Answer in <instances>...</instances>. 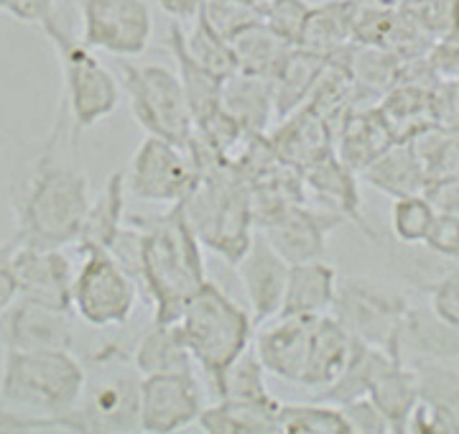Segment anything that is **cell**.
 I'll list each match as a JSON object with an SVG mask.
<instances>
[{"instance_id": "cell-7", "label": "cell", "mask_w": 459, "mask_h": 434, "mask_svg": "<svg viewBox=\"0 0 459 434\" xmlns=\"http://www.w3.org/2000/svg\"><path fill=\"white\" fill-rule=\"evenodd\" d=\"M179 325L197 368L210 381L253 345L255 330L253 315L212 282H204L192 297Z\"/></svg>"}, {"instance_id": "cell-41", "label": "cell", "mask_w": 459, "mask_h": 434, "mask_svg": "<svg viewBox=\"0 0 459 434\" xmlns=\"http://www.w3.org/2000/svg\"><path fill=\"white\" fill-rule=\"evenodd\" d=\"M424 294H427L431 315L442 319L444 325L459 330V271H452L431 284H424Z\"/></svg>"}, {"instance_id": "cell-11", "label": "cell", "mask_w": 459, "mask_h": 434, "mask_svg": "<svg viewBox=\"0 0 459 434\" xmlns=\"http://www.w3.org/2000/svg\"><path fill=\"white\" fill-rule=\"evenodd\" d=\"M74 273L72 309L90 327H120L138 307V282L105 248H87Z\"/></svg>"}, {"instance_id": "cell-14", "label": "cell", "mask_w": 459, "mask_h": 434, "mask_svg": "<svg viewBox=\"0 0 459 434\" xmlns=\"http://www.w3.org/2000/svg\"><path fill=\"white\" fill-rule=\"evenodd\" d=\"M202 409L197 373H159L141 378V432H181L199 421Z\"/></svg>"}, {"instance_id": "cell-20", "label": "cell", "mask_w": 459, "mask_h": 434, "mask_svg": "<svg viewBox=\"0 0 459 434\" xmlns=\"http://www.w3.org/2000/svg\"><path fill=\"white\" fill-rule=\"evenodd\" d=\"M304 187H309L314 195L327 204L329 213L355 222L368 238H376V233L368 228L365 215H362L358 171L352 167H347L342 159L337 156V151L304 171Z\"/></svg>"}, {"instance_id": "cell-21", "label": "cell", "mask_w": 459, "mask_h": 434, "mask_svg": "<svg viewBox=\"0 0 459 434\" xmlns=\"http://www.w3.org/2000/svg\"><path fill=\"white\" fill-rule=\"evenodd\" d=\"M337 156L358 174L394 146L395 138L380 108H352L337 128Z\"/></svg>"}, {"instance_id": "cell-16", "label": "cell", "mask_w": 459, "mask_h": 434, "mask_svg": "<svg viewBox=\"0 0 459 434\" xmlns=\"http://www.w3.org/2000/svg\"><path fill=\"white\" fill-rule=\"evenodd\" d=\"M340 220L342 217L327 210L322 213L307 207L304 202H291L263 222L261 233L294 266L325 258L329 235L340 225Z\"/></svg>"}, {"instance_id": "cell-27", "label": "cell", "mask_w": 459, "mask_h": 434, "mask_svg": "<svg viewBox=\"0 0 459 434\" xmlns=\"http://www.w3.org/2000/svg\"><path fill=\"white\" fill-rule=\"evenodd\" d=\"M360 177L370 187L391 197H406V195H419L429 184V171L419 153L413 151L411 141H395L385 153H380L370 167L360 171Z\"/></svg>"}, {"instance_id": "cell-22", "label": "cell", "mask_w": 459, "mask_h": 434, "mask_svg": "<svg viewBox=\"0 0 459 434\" xmlns=\"http://www.w3.org/2000/svg\"><path fill=\"white\" fill-rule=\"evenodd\" d=\"M222 110L235 117L250 135L265 134L271 117H276V95L273 80L261 74L238 72L222 84Z\"/></svg>"}, {"instance_id": "cell-49", "label": "cell", "mask_w": 459, "mask_h": 434, "mask_svg": "<svg viewBox=\"0 0 459 434\" xmlns=\"http://www.w3.org/2000/svg\"><path fill=\"white\" fill-rule=\"evenodd\" d=\"M261 3H263V0H261Z\"/></svg>"}, {"instance_id": "cell-42", "label": "cell", "mask_w": 459, "mask_h": 434, "mask_svg": "<svg viewBox=\"0 0 459 434\" xmlns=\"http://www.w3.org/2000/svg\"><path fill=\"white\" fill-rule=\"evenodd\" d=\"M44 432H69V424L65 419L36 417L18 412L13 406L0 404V434H44Z\"/></svg>"}, {"instance_id": "cell-13", "label": "cell", "mask_w": 459, "mask_h": 434, "mask_svg": "<svg viewBox=\"0 0 459 434\" xmlns=\"http://www.w3.org/2000/svg\"><path fill=\"white\" fill-rule=\"evenodd\" d=\"M82 39L90 49L120 59L141 56L153 39V16L146 0H77Z\"/></svg>"}, {"instance_id": "cell-18", "label": "cell", "mask_w": 459, "mask_h": 434, "mask_svg": "<svg viewBox=\"0 0 459 434\" xmlns=\"http://www.w3.org/2000/svg\"><path fill=\"white\" fill-rule=\"evenodd\" d=\"M13 266L21 284V297L59 309H72V286H74V266L62 248H41L26 246L16 240Z\"/></svg>"}, {"instance_id": "cell-47", "label": "cell", "mask_w": 459, "mask_h": 434, "mask_svg": "<svg viewBox=\"0 0 459 434\" xmlns=\"http://www.w3.org/2000/svg\"><path fill=\"white\" fill-rule=\"evenodd\" d=\"M13 253H16V238L8 243H0V315L21 297L16 266H13Z\"/></svg>"}, {"instance_id": "cell-44", "label": "cell", "mask_w": 459, "mask_h": 434, "mask_svg": "<svg viewBox=\"0 0 459 434\" xmlns=\"http://www.w3.org/2000/svg\"><path fill=\"white\" fill-rule=\"evenodd\" d=\"M434 256H439L442 261L455 264V271H459V217L439 215L434 222V230L429 235L427 246Z\"/></svg>"}, {"instance_id": "cell-45", "label": "cell", "mask_w": 459, "mask_h": 434, "mask_svg": "<svg viewBox=\"0 0 459 434\" xmlns=\"http://www.w3.org/2000/svg\"><path fill=\"white\" fill-rule=\"evenodd\" d=\"M424 195L439 215L459 217V174H442L429 179Z\"/></svg>"}, {"instance_id": "cell-15", "label": "cell", "mask_w": 459, "mask_h": 434, "mask_svg": "<svg viewBox=\"0 0 459 434\" xmlns=\"http://www.w3.org/2000/svg\"><path fill=\"white\" fill-rule=\"evenodd\" d=\"M74 312L18 297L0 315V337L13 351H72Z\"/></svg>"}, {"instance_id": "cell-31", "label": "cell", "mask_w": 459, "mask_h": 434, "mask_svg": "<svg viewBox=\"0 0 459 434\" xmlns=\"http://www.w3.org/2000/svg\"><path fill=\"white\" fill-rule=\"evenodd\" d=\"M325 65H327L325 56L309 49H301V47H294L286 54L279 72L273 74V95H276V117L279 120L309 102L314 84L319 80Z\"/></svg>"}, {"instance_id": "cell-9", "label": "cell", "mask_w": 459, "mask_h": 434, "mask_svg": "<svg viewBox=\"0 0 459 434\" xmlns=\"http://www.w3.org/2000/svg\"><path fill=\"white\" fill-rule=\"evenodd\" d=\"M413 299L403 289L376 279H340L332 315L355 340L376 345L401 358V334ZM403 360V358H401Z\"/></svg>"}, {"instance_id": "cell-46", "label": "cell", "mask_w": 459, "mask_h": 434, "mask_svg": "<svg viewBox=\"0 0 459 434\" xmlns=\"http://www.w3.org/2000/svg\"><path fill=\"white\" fill-rule=\"evenodd\" d=\"M0 13L41 29L54 18V0H0Z\"/></svg>"}, {"instance_id": "cell-34", "label": "cell", "mask_w": 459, "mask_h": 434, "mask_svg": "<svg viewBox=\"0 0 459 434\" xmlns=\"http://www.w3.org/2000/svg\"><path fill=\"white\" fill-rule=\"evenodd\" d=\"M268 370L263 368L261 355L255 351V343L247 348L240 358H235L225 370H220L210 384L214 386V394L220 399L235 401H258L268 399V388H265V376Z\"/></svg>"}, {"instance_id": "cell-5", "label": "cell", "mask_w": 459, "mask_h": 434, "mask_svg": "<svg viewBox=\"0 0 459 434\" xmlns=\"http://www.w3.org/2000/svg\"><path fill=\"white\" fill-rule=\"evenodd\" d=\"M87 368L72 351L3 352L0 404L36 417L65 419L82 401ZM72 432V430H69Z\"/></svg>"}, {"instance_id": "cell-43", "label": "cell", "mask_w": 459, "mask_h": 434, "mask_svg": "<svg viewBox=\"0 0 459 434\" xmlns=\"http://www.w3.org/2000/svg\"><path fill=\"white\" fill-rule=\"evenodd\" d=\"M342 409L344 419L350 424V432L352 434H388L391 432V424L385 414L376 406V401L370 396H360V399L347 401L340 406Z\"/></svg>"}, {"instance_id": "cell-3", "label": "cell", "mask_w": 459, "mask_h": 434, "mask_svg": "<svg viewBox=\"0 0 459 434\" xmlns=\"http://www.w3.org/2000/svg\"><path fill=\"white\" fill-rule=\"evenodd\" d=\"M255 351L263 368L281 381L327 388L337 381L352 352V334L329 315H279L261 325Z\"/></svg>"}, {"instance_id": "cell-8", "label": "cell", "mask_w": 459, "mask_h": 434, "mask_svg": "<svg viewBox=\"0 0 459 434\" xmlns=\"http://www.w3.org/2000/svg\"><path fill=\"white\" fill-rule=\"evenodd\" d=\"M51 47L59 56L62 77H65V110L69 116L72 135H77L98 126L100 120L113 116L120 105V82L115 74L95 56L82 39L65 31L56 16L41 26Z\"/></svg>"}, {"instance_id": "cell-25", "label": "cell", "mask_w": 459, "mask_h": 434, "mask_svg": "<svg viewBox=\"0 0 459 434\" xmlns=\"http://www.w3.org/2000/svg\"><path fill=\"white\" fill-rule=\"evenodd\" d=\"M279 409L276 396L258 401L220 399L202 409L199 427L207 434H271L276 432Z\"/></svg>"}, {"instance_id": "cell-29", "label": "cell", "mask_w": 459, "mask_h": 434, "mask_svg": "<svg viewBox=\"0 0 459 434\" xmlns=\"http://www.w3.org/2000/svg\"><path fill=\"white\" fill-rule=\"evenodd\" d=\"M184 29L179 26V21H174L169 26V49L177 59L179 67V80L184 84L186 100L192 108L195 116V126L210 120L214 113H220V98H222V80H217L214 74H210L204 67H199L197 62L192 59V54L186 51V41H184Z\"/></svg>"}, {"instance_id": "cell-33", "label": "cell", "mask_w": 459, "mask_h": 434, "mask_svg": "<svg viewBox=\"0 0 459 434\" xmlns=\"http://www.w3.org/2000/svg\"><path fill=\"white\" fill-rule=\"evenodd\" d=\"M230 44H232L235 59H238V72L261 74V77H271V80L279 72L286 54L294 49L281 36L273 34L263 21L243 29L238 36H232Z\"/></svg>"}, {"instance_id": "cell-2", "label": "cell", "mask_w": 459, "mask_h": 434, "mask_svg": "<svg viewBox=\"0 0 459 434\" xmlns=\"http://www.w3.org/2000/svg\"><path fill=\"white\" fill-rule=\"evenodd\" d=\"M131 222L141 230L138 284L153 304V322H179L207 282L199 238L184 204H171L161 215L133 217Z\"/></svg>"}, {"instance_id": "cell-23", "label": "cell", "mask_w": 459, "mask_h": 434, "mask_svg": "<svg viewBox=\"0 0 459 434\" xmlns=\"http://www.w3.org/2000/svg\"><path fill=\"white\" fill-rule=\"evenodd\" d=\"M340 289L337 268L325 258L294 264L289 271V284L281 315H329Z\"/></svg>"}, {"instance_id": "cell-39", "label": "cell", "mask_w": 459, "mask_h": 434, "mask_svg": "<svg viewBox=\"0 0 459 434\" xmlns=\"http://www.w3.org/2000/svg\"><path fill=\"white\" fill-rule=\"evenodd\" d=\"M263 23L281 36L286 44L299 47L304 29L309 23L312 8L307 5V0H263Z\"/></svg>"}, {"instance_id": "cell-10", "label": "cell", "mask_w": 459, "mask_h": 434, "mask_svg": "<svg viewBox=\"0 0 459 434\" xmlns=\"http://www.w3.org/2000/svg\"><path fill=\"white\" fill-rule=\"evenodd\" d=\"M120 74L135 123L148 135H159L186 149L195 134V116L179 74L161 65H133L128 59L123 62Z\"/></svg>"}, {"instance_id": "cell-19", "label": "cell", "mask_w": 459, "mask_h": 434, "mask_svg": "<svg viewBox=\"0 0 459 434\" xmlns=\"http://www.w3.org/2000/svg\"><path fill=\"white\" fill-rule=\"evenodd\" d=\"M268 141L281 159L301 174L334 153V131L312 105H301L299 110L281 117L279 128L268 135Z\"/></svg>"}, {"instance_id": "cell-26", "label": "cell", "mask_w": 459, "mask_h": 434, "mask_svg": "<svg viewBox=\"0 0 459 434\" xmlns=\"http://www.w3.org/2000/svg\"><path fill=\"white\" fill-rule=\"evenodd\" d=\"M133 363L141 370V376L195 373L197 368L179 322H153L133 352Z\"/></svg>"}, {"instance_id": "cell-38", "label": "cell", "mask_w": 459, "mask_h": 434, "mask_svg": "<svg viewBox=\"0 0 459 434\" xmlns=\"http://www.w3.org/2000/svg\"><path fill=\"white\" fill-rule=\"evenodd\" d=\"M202 18L217 34L232 39L247 26L263 21L261 0H204Z\"/></svg>"}, {"instance_id": "cell-28", "label": "cell", "mask_w": 459, "mask_h": 434, "mask_svg": "<svg viewBox=\"0 0 459 434\" xmlns=\"http://www.w3.org/2000/svg\"><path fill=\"white\" fill-rule=\"evenodd\" d=\"M126 171H115L108 177L98 197L92 200V207L87 213L84 228L77 238V251L87 248H105L110 251L117 235L123 230V215H126Z\"/></svg>"}, {"instance_id": "cell-12", "label": "cell", "mask_w": 459, "mask_h": 434, "mask_svg": "<svg viewBox=\"0 0 459 434\" xmlns=\"http://www.w3.org/2000/svg\"><path fill=\"white\" fill-rule=\"evenodd\" d=\"M197 179L199 171L186 149L159 135L143 138L126 171L128 195L153 204H179L192 195Z\"/></svg>"}, {"instance_id": "cell-30", "label": "cell", "mask_w": 459, "mask_h": 434, "mask_svg": "<svg viewBox=\"0 0 459 434\" xmlns=\"http://www.w3.org/2000/svg\"><path fill=\"white\" fill-rule=\"evenodd\" d=\"M394 360H401V358H395V355L383 351V348L368 345V343L352 337V352H350L347 366L342 368V373L337 376L334 384L319 391L316 399L334 404V406H342L347 401L368 396V391H370V386L377 378V373L388 363H394Z\"/></svg>"}, {"instance_id": "cell-48", "label": "cell", "mask_w": 459, "mask_h": 434, "mask_svg": "<svg viewBox=\"0 0 459 434\" xmlns=\"http://www.w3.org/2000/svg\"><path fill=\"white\" fill-rule=\"evenodd\" d=\"M166 16L179 23H195L204 8V0H156Z\"/></svg>"}, {"instance_id": "cell-17", "label": "cell", "mask_w": 459, "mask_h": 434, "mask_svg": "<svg viewBox=\"0 0 459 434\" xmlns=\"http://www.w3.org/2000/svg\"><path fill=\"white\" fill-rule=\"evenodd\" d=\"M240 284L246 289L247 304L255 325H263L268 319L279 317L283 309L286 284L291 264L281 256L263 233L253 235L243 258L235 264Z\"/></svg>"}, {"instance_id": "cell-32", "label": "cell", "mask_w": 459, "mask_h": 434, "mask_svg": "<svg viewBox=\"0 0 459 434\" xmlns=\"http://www.w3.org/2000/svg\"><path fill=\"white\" fill-rule=\"evenodd\" d=\"M352 44V0H329L312 8L299 44L301 49L314 51L325 59H342Z\"/></svg>"}, {"instance_id": "cell-4", "label": "cell", "mask_w": 459, "mask_h": 434, "mask_svg": "<svg viewBox=\"0 0 459 434\" xmlns=\"http://www.w3.org/2000/svg\"><path fill=\"white\" fill-rule=\"evenodd\" d=\"M199 243L235 266L253 240V195L243 169L220 161L199 174L192 195L181 202Z\"/></svg>"}, {"instance_id": "cell-6", "label": "cell", "mask_w": 459, "mask_h": 434, "mask_svg": "<svg viewBox=\"0 0 459 434\" xmlns=\"http://www.w3.org/2000/svg\"><path fill=\"white\" fill-rule=\"evenodd\" d=\"M141 370L133 355L108 345L92 355L82 401L66 417L72 432L126 434L141 432Z\"/></svg>"}, {"instance_id": "cell-24", "label": "cell", "mask_w": 459, "mask_h": 434, "mask_svg": "<svg viewBox=\"0 0 459 434\" xmlns=\"http://www.w3.org/2000/svg\"><path fill=\"white\" fill-rule=\"evenodd\" d=\"M368 396L376 401V406L385 414L391 432H406L411 414L416 404L421 401V378L413 363L394 360L377 373L370 386Z\"/></svg>"}, {"instance_id": "cell-1", "label": "cell", "mask_w": 459, "mask_h": 434, "mask_svg": "<svg viewBox=\"0 0 459 434\" xmlns=\"http://www.w3.org/2000/svg\"><path fill=\"white\" fill-rule=\"evenodd\" d=\"M69 116L65 105L44 151L36 156L31 171L13 187L16 240L41 248H62L77 243L87 213L92 207L90 179L82 167L59 153Z\"/></svg>"}, {"instance_id": "cell-36", "label": "cell", "mask_w": 459, "mask_h": 434, "mask_svg": "<svg viewBox=\"0 0 459 434\" xmlns=\"http://www.w3.org/2000/svg\"><path fill=\"white\" fill-rule=\"evenodd\" d=\"M186 41V51L192 54V59L197 62L199 67H204L210 74H214L217 80H230L232 74H238V59L230 39L222 34H217L212 26L202 18L195 21V29L189 34H184Z\"/></svg>"}, {"instance_id": "cell-40", "label": "cell", "mask_w": 459, "mask_h": 434, "mask_svg": "<svg viewBox=\"0 0 459 434\" xmlns=\"http://www.w3.org/2000/svg\"><path fill=\"white\" fill-rule=\"evenodd\" d=\"M413 366L421 378V396L444 404L459 419V366L437 360H421Z\"/></svg>"}, {"instance_id": "cell-37", "label": "cell", "mask_w": 459, "mask_h": 434, "mask_svg": "<svg viewBox=\"0 0 459 434\" xmlns=\"http://www.w3.org/2000/svg\"><path fill=\"white\" fill-rule=\"evenodd\" d=\"M439 213L424 192L395 197L391 204V230L403 246H427Z\"/></svg>"}, {"instance_id": "cell-35", "label": "cell", "mask_w": 459, "mask_h": 434, "mask_svg": "<svg viewBox=\"0 0 459 434\" xmlns=\"http://www.w3.org/2000/svg\"><path fill=\"white\" fill-rule=\"evenodd\" d=\"M279 434H352L340 406L319 404H281L276 417Z\"/></svg>"}]
</instances>
